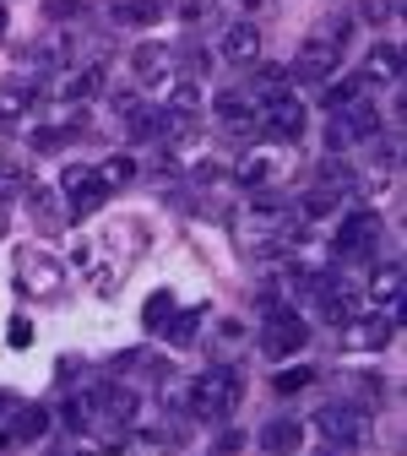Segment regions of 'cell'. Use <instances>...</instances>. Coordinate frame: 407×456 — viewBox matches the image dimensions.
<instances>
[{"mask_svg": "<svg viewBox=\"0 0 407 456\" xmlns=\"http://www.w3.org/2000/svg\"><path fill=\"white\" fill-rule=\"evenodd\" d=\"M240 403H245V375H240V370H228V364L201 370L196 386H191V413H196L201 424H223Z\"/></svg>", "mask_w": 407, "mask_h": 456, "instance_id": "obj_1", "label": "cell"}, {"mask_svg": "<svg viewBox=\"0 0 407 456\" xmlns=\"http://www.w3.org/2000/svg\"><path fill=\"white\" fill-rule=\"evenodd\" d=\"M315 435H321L331 451H359L364 435H370V419H364L359 403H326V408L315 413Z\"/></svg>", "mask_w": 407, "mask_h": 456, "instance_id": "obj_2", "label": "cell"}, {"mask_svg": "<svg viewBox=\"0 0 407 456\" xmlns=\"http://www.w3.org/2000/svg\"><path fill=\"white\" fill-rule=\"evenodd\" d=\"M305 131V103L294 98V93H272V98H261V109H256V136H266V142H294Z\"/></svg>", "mask_w": 407, "mask_h": 456, "instance_id": "obj_3", "label": "cell"}, {"mask_svg": "<svg viewBox=\"0 0 407 456\" xmlns=\"http://www.w3.org/2000/svg\"><path fill=\"white\" fill-rule=\"evenodd\" d=\"M380 240V212L375 207H359V212H347L342 223H337V234H331V256H342V261H359V256H370V245Z\"/></svg>", "mask_w": 407, "mask_h": 456, "instance_id": "obj_4", "label": "cell"}, {"mask_svg": "<svg viewBox=\"0 0 407 456\" xmlns=\"http://www.w3.org/2000/svg\"><path fill=\"white\" fill-rule=\"evenodd\" d=\"M380 120H375V109L359 98V103H347V109H331V131H326V147L331 152H347V147H359V142H375Z\"/></svg>", "mask_w": 407, "mask_h": 456, "instance_id": "obj_5", "label": "cell"}, {"mask_svg": "<svg viewBox=\"0 0 407 456\" xmlns=\"http://www.w3.org/2000/svg\"><path fill=\"white\" fill-rule=\"evenodd\" d=\"M17 289L33 294V299H54L66 289V266L54 256H44V250H22L17 256Z\"/></svg>", "mask_w": 407, "mask_h": 456, "instance_id": "obj_6", "label": "cell"}, {"mask_svg": "<svg viewBox=\"0 0 407 456\" xmlns=\"http://www.w3.org/2000/svg\"><path fill=\"white\" fill-rule=\"evenodd\" d=\"M310 342V326H305V315H294V310H277L272 305V315H266V331H261V354L266 359H288V354H299Z\"/></svg>", "mask_w": 407, "mask_h": 456, "instance_id": "obj_7", "label": "cell"}, {"mask_svg": "<svg viewBox=\"0 0 407 456\" xmlns=\"http://www.w3.org/2000/svg\"><path fill=\"white\" fill-rule=\"evenodd\" d=\"M337 66H342V49L331 44V38H305L299 44V54H294V66H288V77L294 82H331L337 77Z\"/></svg>", "mask_w": 407, "mask_h": 456, "instance_id": "obj_8", "label": "cell"}, {"mask_svg": "<svg viewBox=\"0 0 407 456\" xmlns=\"http://www.w3.org/2000/svg\"><path fill=\"white\" fill-rule=\"evenodd\" d=\"M61 191L71 196V201H66V212H71V223H82V217H93V212H98V207L109 201V185H103V180L93 175V168H77V163L66 168V180H61Z\"/></svg>", "mask_w": 407, "mask_h": 456, "instance_id": "obj_9", "label": "cell"}, {"mask_svg": "<svg viewBox=\"0 0 407 456\" xmlns=\"http://www.w3.org/2000/svg\"><path fill=\"white\" fill-rule=\"evenodd\" d=\"M391 342V321L386 315H347L342 321V348L347 354H380Z\"/></svg>", "mask_w": 407, "mask_h": 456, "instance_id": "obj_10", "label": "cell"}, {"mask_svg": "<svg viewBox=\"0 0 407 456\" xmlns=\"http://www.w3.org/2000/svg\"><path fill=\"white\" fill-rule=\"evenodd\" d=\"M212 114L223 120V131H245V136H256V98L245 93V87H223L217 98H212Z\"/></svg>", "mask_w": 407, "mask_h": 456, "instance_id": "obj_11", "label": "cell"}, {"mask_svg": "<svg viewBox=\"0 0 407 456\" xmlns=\"http://www.w3.org/2000/svg\"><path fill=\"white\" fill-rule=\"evenodd\" d=\"M223 61L228 66H256L261 61V28L256 22H234L223 33Z\"/></svg>", "mask_w": 407, "mask_h": 456, "instance_id": "obj_12", "label": "cell"}, {"mask_svg": "<svg viewBox=\"0 0 407 456\" xmlns=\"http://www.w3.org/2000/svg\"><path fill=\"white\" fill-rule=\"evenodd\" d=\"M131 66H136V82L158 87V82L174 77V49H168V44H142V49L131 54Z\"/></svg>", "mask_w": 407, "mask_h": 456, "instance_id": "obj_13", "label": "cell"}, {"mask_svg": "<svg viewBox=\"0 0 407 456\" xmlns=\"http://www.w3.org/2000/svg\"><path fill=\"white\" fill-rule=\"evenodd\" d=\"M33 61L49 66V71H71V28H49V33H38Z\"/></svg>", "mask_w": 407, "mask_h": 456, "instance_id": "obj_14", "label": "cell"}, {"mask_svg": "<svg viewBox=\"0 0 407 456\" xmlns=\"http://www.w3.org/2000/svg\"><path fill=\"white\" fill-rule=\"evenodd\" d=\"M261 445H266V456H299L305 424H299V419H272V424L261 429Z\"/></svg>", "mask_w": 407, "mask_h": 456, "instance_id": "obj_15", "label": "cell"}, {"mask_svg": "<svg viewBox=\"0 0 407 456\" xmlns=\"http://www.w3.org/2000/svg\"><path fill=\"white\" fill-rule=\"evenodd\" d=\"M33 223L44 228V234H54V228H66L71 223V212L61 207V191H49V185H33Z\"/></svg>", "mask_w": 407, "mask_h": 456, "instance_id": "obj_16", "label": "cell"}, {"mask_svg": "<svg viewBox=\"0 0 407 456\" xmlns=\"http://www.w3.org/2000/svg\"><path fill=\"white\" fill-rule=\"evenodd\" d=\"M370 87H386V82H396L402 77V54L391 49V44H375L370 49V61H364V71H359Z\"/></svg>", "mask_w": 407, "mask_h": 456, "instance_id": "obj_17", "label": "cell"}, {"mask_svg": "<svg viewBox=\"0 0 407 456\" xmlns=\"http://www.w3.org/2000/svg\"><path fill=\"white\" fill-rule=\"evenodd\" d=\"M114 22L120 28H152L158 17H163V0H114Z\"/></svg>", "mask_w": 407, "mask_h": 456, "instance_id": "obj_18", "label": "cell"}, {"mask_svg": "<svg viewBox=\"0 0 407 456\" xmlns=\"http://www.w3.org/2000/svg\"><path fill=\"white\" fill-rule=\"evenodd\" d=\"M370 299H375L380 310H396V299H402V266H396V261L375 266V277H370Z\"/></svg>", "mask_w": 407, "mask_h": 456, "instance_id": "obj_19", "label": "cell"}, {"mask_svg": "<svg viewBox=\"0 0 407 456\" xmlns=\"http://www.w3.org/2000/svg\"><path fill=\"white\" fill-rule=\"evenodd\" d=\"M33 109V82L0 87V126H22V114Z\"/></svg>", "mask_w": 407, "mask_h": 456, "instance_id": "obj_20", "label": "cell"}, {"mask_svg": "<svg viewBox=\"0 0 407 456\" xmlns=\"http://www.w3.org/2000/svg\"><path fill=\"white\" fill-rule=\"evenodd\" d=\"M321 87H326V109H347V103H359L370 93L364 77H337V82H321Z\"/></svg>", "mask_w": 407, "mask_h": 456, "instance_id": "obj_21", "label": "cell"}, {"mask_svg": "<svg viewBox=\"0 0 407 456\" xmlns=\"http://www.w3.org/2000/svg\"><path fill=\"white\" fill-rule=\"evenodd\" d=\"M196 331H201V310H185V315H168L163 321V337L174 342V348H191Z\"/></svg>", "mask_w": 407, "mask_h": 456, "instance_id": "obj_22", "label": "cell"}, {"mask_svg": "<svg viewBox=\"0 0 407 456\" xmlns=\"http://www.w3.org/2000/svg\"><path fill=\"white\" fill-rule=\"evenodd\" d=\"M49 429V413L44 408H17L12 413V440H38Z\"/></svg>", "mask_w": 407, "mask_h": 456, "instance_id": "obj_23", "label": "cell"}, {"mask_svg": "<svg viewBox=\"0 0 407 456\" xmlns=\"http://www.w3.org/2000/svg\"><path fill=\"white\" fill-rule=\"evenodd\" d=\"M321 185H331V191H354L359 175L347 168V158H326V163H321Z\"/></svg>", "mask_w": 407, "mask_h": 456, "instance_id": "obj_24", "label": "cell"}, {"mask_svg": "<svg viewBox=\"0 0 407 456\" xmlns=\"http://www.w3.org/2000/svg\"><path fill=\"white\" fill-rule=\"evenodd\" d=\"M93 93H103V71H98V66H87V71H77V77L66 82V98H77V103L93 98Z\"/></svg>", "mask_w": 407, "mask_h": 456, "instance_id": "obj_25", "label": "cell"}, {"mask_svg": "<svg viewBox=\"0 0 407 456\" xmlns=\"http://www.w3.org/2000/svg\"><path fill=\"white\" fill-rule=\"evenodd\" d=\"M168 315H174V294H168V289H158V294L147 299V310H142V321H147L152 331H163V321H168Z\"/></svg>", "mask_w": 407, "mask_h": 456, "instance_id": "obj_26", "label": "cell"}, {"mask_svg": "<svg viewBox=\"0 0 407 456\" xmlns=\"http://www.w3.org/2000/svg\"><path fill=\"white\" fill-rule=\"evenodd\" d=\"M282 87H288V66H256V93L261 98H272Z\"/></svg>", "mask_w": 407, "mask_h": 456, "instance_id": "obj_27", "label": "cell"}, {"mask_svg": "<svg viewBox=\"0 0 407 456\" xmlns=\"http://www.w3.org/2000/svg\"><path fill=\"white\" fill-rule=\"evenodd\" d=\"M337 201H342V191L321 185V191H310V196H305V217H326V212H337Z\"/></svg>", "mask_w": 407, "mask_h": 456, "instance_id": "obj_28", "label": "cell"}, {"mask_svg": "<svg viewBox=\"0 0 407 456\" xmlns=\"http://www.w3.org/2000/svg\"><path fill=\"white\" fill-rule=\"evenodd\" d=\"M44 17L49 22H82L87 6H82V0H44Z\"/></svg>", "mask_w": 407, "mask_h": 456, "instance_id": "obj_29", "label": "cell"}, {"mask_svg": "<svg viewBox=\"0 0 407 456\" xmlns=\"http://www.w3.org/2000/svg\"><path fill=\"white\" fill-rule=\"evenodd\" d=\"M131 175H136V163H131V158H109V163L98 168V180H103V185H126Z\"/></svg>", "mask_w": 407, "mask_h": 456, "instance_id": "obj_30", "label": "cell"}, {"mask_svg": "<svg viewBox=\"0 0 407 456\" xmlns=\"http://www.w3.org/2000/svg\"><path fill=\"white\" fill-rule=\"evenodd\" d=\"M310 380H315V370H310V364H294V370L277 375V391H282V396H288V391H305Z\"/></svg>", "mask_w": 407, "mask_h": 456, "instance_id": "obj_31", "label": "cell"}, {"mask_svg": "<svg viewBox=\"0 0 407 456\" xmlns=\"http://www.w3.org/2000/svg\"><path fill=\"white\" fill-rule=\"evenodd\" d=\"M321 38H331L337 49H347V38H354V17H331V22H321Z\"/></svg>", "mask_w": 407, "mask_h": 456, "instance_id": "obj_32", "label": "cell"}, {"mask_svg": "<svg viewBox=\"0 0 407 456\" xmlns=\"http://www.w3.org/2000/svg\"><path fill=\"white\" fill-rule=\"evenodd\" d=\"M6 342H12V348H28V342H33V326H28V321L17 315V321L6 326Z\"/></svg>", "mask_w": 407, "mask_h": 456, "instance_id": "obj_33", "label": "cell"}, {"mask_svg": "<svg viewBox=\"0 0 407 456\" xmlns=\"http://www.w3.org/2000/svg\"><path fill=\"white\" fill-rule=\"evenodd\" d=\"M0 33H6V6H0Z\"/></svg>", "mask_w": 407, "mask_h": 456, "instance_id": "obj_34", "label": "cell"}, {"mask_svg": "<svg viewBox=\"0 0 407 456\" xmlns=\"http://www.w3.org/2000/svg\"><path fill=\"white\" fill-rule=\"evenodd\" d=\"M0 234H6V212H0Z\"/></svg>", "mask_w": 407, "mask_h": 456, "instance_id": "obj_35", "label": "cell"}, {"mask_svg": "<svg viewBox=\"0 0 407 456\" xmlns=\"http://www.w3.org/2000/svg\"><path fill=\"white\" fill-rule=\"evenodd\" d=\"M326 456H342V451H326Z\"/></svg>", "mask_w": 407, "mask_h": 456, "instance_id": "obj_36", "label": "cell"}, {"mask_svg": "<svg viewBox=\"0 0 407 456\" xmlns=\"http://www.w3.org/2000/svg\"><path fill=\"white\" fill-rule=\"evenodd\" d=\"M0 408H6V396H0Z\"/></svg>", "mask_w": 407, "mask_h": 456, "instance_id": "obj_37", "label": "cell"}]
</instances>
